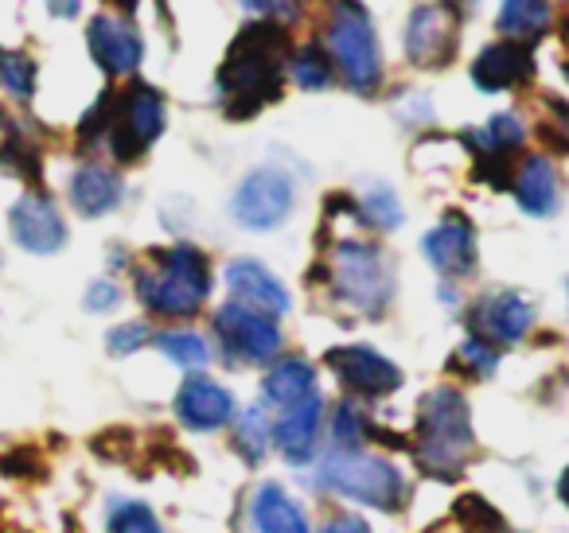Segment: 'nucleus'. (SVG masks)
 <instances>
[{
    "mask_svg": "<svg viewBox=\"0 0 569 533\" xmlns=\"http://www.w3.org/2000/svg\"><path fill=\"white\" fill-rule=\"evenodd\" d=\"M121 203V180L106 164H82L71 180V207L87 219L110 214Z\"/></svg>",
    "mask_w": 569,
    "mask_h": 533,
    "instance_id": "nucleus-23",
    "label": "nucleus"
},
{
    "mask_svg": "<svg viewBox=\"0 0 569 533\" xmlns=\"http://www.w3.org/2000/svg\"><path fill=\"white\" fill-rule=\"evenodd\" d=\"M284 56H289V32L273 20L246 24L230 40L227 59L219 67V98L230 121L253 118L258 110L281 98Z\"/></svg>",
    "mask_w": 569,
    "mask_h": 533,
    "instance_id": "nucleus-1",
    "label": "nucleus"
},
{
    "mask_svg": "<svg viewBox=\"0 0 569 533\" xmlns=\"http://www.w3.org/2000/svg\"><path fill=\"white\" fill-rule=\"evenodd\" d=\"M113 4H121V9H133L137 0H113Z\"/></svg>",
    "mask_w": 569,
    "mask_h": 533,
    "instance_id": "nucleus-43",
    "label": "nucleus"
},
{
    "mask_svg": "<svg viewBox=\"0 0 569 533\" xmlns=\"http://www.w3.org/2000/svg\"><path fill=\"white\" fill-rule=\"evenodd\" d=\"M293 211V180L277 168H258L238 183L230 199V214L246 230H273Z\"/></svg>",
    "mask_w": 569,
    "mask_h": 533,
    "instance_id": "nucleus-9",
    "label": "nucleus"
},
{
    "mask_svg": "<svg viewBox=\"0 0 569 533\" xmlns=\"http://www.w3.org/2000/svg\"><path fill=\"white\" fill-rule=\"evenodd\" d=\"M363 222H371L375 230L402 227V203H398V195L387 188V183H379V188H371L363 195Z\"/></svg>",
    "mask_w": 569,
    "mask_h": 533,
    "instance_id": "nucleus-32",
    "label": "nucleus"
},
{
    "mask_svg": "<svg viewBox=\"0 0 569 533\" xmlns=\"http://www.w3.org/2000/svg\"><path fill=\"white\" fill-rule=\"evenodd\" d=\"M546 28H550V0H503L499 4V32L507 40H538Z\"/></svg>",
    "mask_w": 569,
    "mask_h": 533,
    "instance_id": "nucleus-24",
    "label": "nucleus"
},
{
    "mask_svg": "<svg viewBox=\"0 0 569 533\" xmlns=\"http://www.w3.org/2000/svg\"><path fill=\"white\" fill-rule=\"evenodd\" d=\"M269 440H273V429H269V421H266V409L253 405L250 413L238 416L234 447L246 455V460H261V452H266Z\"/></svg>",
    "mask_w": 569,
    "mask_h": 533,
    "instance_id": "nucleus-29",
    "label": "nucleus"
},
{
    "mask_svg": "<svg viewBox=\"0 0 569 533\" xmlns=\"http://www.w3.org/2000/svg\"><path fill=\"white\" fill-rule=\"evenodd\" d=\"M12 242L28 253H59L67 242V222L59 214V207L40 191H28L9 214Z\"/></svg>",
    "mask_w": 569,
    "mask_h": 533,
    "instance_id": "nucleus-13",
    "label": "nucleus"
},
{
    "mask_svg": "<svg viewBox=\"0 0 569 533\" xmlns=\"http://www.w3.org/2000/svg\"><path fill=\"white\" fill-rule=\"evenodd\" d=\"M106 533H164V525L144 502H118L106 517Z\"/></svg>",
    "mask_w": 569,
    "mask_h": 533,
    "instance_id": "nucleus-30",
    "label": "nucleus"
},
{
    "mask_svg": "<svg viewBox=\"0 0 569 533\" xmlns=\"http://www.w3.org/2000/svg\"><path fill=\"white\" fill-rule=\"evenodd\" d=\"M535 79V56H530V43H491L476 56L472 63V82L483 94H499V90H519Z\"/></svg>",
    "mask_w": 569,
    "mask_h": 533,
    "instance_id": "nucleus-17",
    "label": "nucleus"
},
{
    "mask_svg": "<svg viewBox=\"0 0 569 533\" xmlns=\"http://www.w3.org/2000/svg\"><path fill=\"white\" fill-rule=\"evenodd\" d=\"M87 43H90V59H94L110 79L133 74L137 67H141L144 43H141V32H137L129 20L94 17L87 28Z\"/></svg>",
    "mask_w": 569,
    "mask_h": 533,
    "instance_id": "nucleus-14",
    "label": "nucleus"
},
{
    "mask_svg": "<svg viewBox=\"0 0 569 533\" xmlns=\"http://www.w3.org/2000/svg\"><path fill=\"white\" fill-rule=\"evenodd\" d=\"M328 56L351 90L371 94L382 82V51L375 24L359 0H340L328 17Z\"/></svg>",
    "mask_w": 569,
    "mask_h": 533,
    "instance_id": "nucleus-6",
    "label": "nucleus"
},
{
    "mask_svg": "<svg viewBox=\"0 0 569 533\" xmlns=\"http://www.w3.org/2000/svg\"><path fill=\"white\" fill-rule=\"evenodd\" d=\"M227 289L234 292L238 304L253 308V312L273 315V320L289 312V292H284V284L277 281L261 261H250V258L230 261L227 265Z\"/></svg>",
    "mask_w": 569,
    "mask_h": 533,
    "instance_id": "nucleus-18",
    "label": "nucleus"
},
{
    "mask_svg": "<svg viewBox=\"0 0 569 533\" xmlns=\"http://www.w3.org/2000/svg\"><path fill=\"white\" fill-rule=\"evenodd\" d=\"M535 328V304L519 292H488L468 312V331L491 346H515Z\"/></svg>",
    "mask_w": 569,
    "mask_h": 533,
    "instance_id": "nucleus-11",
    "label": "nucleus"
},
{
    "mask_svg": "<svg viewBox=\"0 0 569 533\" xmlns=\"http://www.w3.org/2000/svg\"><path fill=\"white\" fill-rule=\"evenodd\" d=\"M320 533H371V525H367L363 517H356V514H336Z\"/></svg>",
    "mask_w": 569,
    "mask_h": 533,
    "instance_id": "nucleus-40",
    "label": "nucleus"
},
{
    "mask_svg": "<svg viewBox=\"0 0 569 533\" xmlns=\"http://www.w3.org/2000/svg\"><path fill=\"white\" fill-rule=\"evenodd\" d=\"M546 110H550V121L542 125V133L553 137L561 149H569V102H561V98H546Z\"/></svg>",
    "mask_w": 569,
    "mask_h": 533,
    "instance_id": "nucleus-38",
    "label": "nucleus"
},
{
    "mask_svg": "<svg viewBox=\"0 0 569 533\" xmlns=\"http://www.w3.org/2000/svg\"><path fill=\"white\" fill-rule=\"evenodd\" d=\"M511 191L519 207L535 219H550L558 211V172H553L550 157H527L511 180Z\"/></svg>",
    "mask_w": 569,
    "mask_h": 533,
    "instance_id": "nucleus-21",
    "label": "nucleus"
},
{
    "mask_svg": "<svg viewBox=\"0 0 569 533\" xmlns=\"http://www.w3.org/2000/svg\"><path fill=\"white\" fill-rule=\"evenodd\" d=\"M328 281L332 292L351 304L356 312L382 315L395 296V269L390 258L375 242H359V238H343L332 253V265H328Z\"/></svg>",
    "mask_w": 569,
    "mask_h": 533,
    "instance_id": "nucleus-4",
    "label": "nucleus"
},
{
    "mask_svg": "<svg viewBox=\"0 0 569 533\" xmlns=\"http://www.w3.org/2000/svg\"><path fill=\"white\" fill-rule=\"evenodd\" d=\"M113 110H118V98H113L110 90H106V94L98 98L94 105H90L87 118H82V125H79V137H82V141H94V137H110Z\"/></svg>",
    "mask_w": 569,
    "mask_h": 533,
    "instance_id": "nucleus-36",
    "label": "nucleus"
},
{
    "mask_svg": "<svg viewBox=\"0 0 569 533\" xmlns=\"http://www.w3.org/2000/svg\"><path fill=\"white\" fill-rule=\"evenodd\" d=\"M566 292H569V281H566Z\"/></svg>",
    "mask_w": 569,
    "mask_h": 533,
    "instance_id": "nucleus-45",
    "label": "nucleus"
},
{
    "mask_svg": "<svg viewBox=\"0 0 569 533\" xmlns=\"http://www.w3.org/2000/svg\"><path fill=\"white\" fill-rule=\"evenodd\" d=\"M214 335H219L222 351L238 362H269L281 354V328H277L273 315L266 312H253V308L238 304H222L214 312Z\"/></svg>",
    "mask_w": 569,
    "mask_h": 533,
    "instance_id": "nucleus-8",
    "label": "nucleus"
},
{
    "mask_svg": "<svg viewBox=\"0 0 569 533\" xmlns=\"http://www.w3.org/2000/svg\"><path fill=\"white\" fill-rule=\"evenodd\" d=\"M328 366L336 370L343 390L359 393V398H390L402 385V370L375 346H336L328 351Z\"/></svg>",
    "mask_w": 569,
    "mask_h": 533,
    "instance_id": "nucleus-12",
    "label": "nucleus"
},
{
    "mask_svg": "<svg viewBox=\"0 0 569 533\" xmlns=\"http://www.w3.org/2000/svg\"><path fill=\"white\" fill-rule=\"evenodd\" d=\"M561 71H566V79H569V56H566V59H561Z\"/></svg>",
    "mask_w": 569,
    "mask_h": 533,
    "instance_id": "nucleus-44",
    "label": "nucleus"
},
{
    "mask_svg": "<svg viewBox=\"0 0 569 533\" xmlns=\"http://www.w3.org/2000/svg\"><path fill=\"white\" fill-rule=\"evenodd\" d=\"M558 499H561V502H566V506H569V467L561 471V479H558Z\"/></svg>",
    "mask_w": 569,
    "mask_h": 533,
    "instance_id": "nucleus-42",
    "label": "nucleus"
},
{
    "mask_svg": "<svg viewBox=\"0 0 569 533\" xmlns=\"http://www.w3.org/2000/svg\"><path fill=\"white\" fill-rule=\"evenodd\" d=\"M325 405H320V398L305 401V405H293L284 409L281 416H277L273 424V444L277 452L284 455V463H309L317 460V444H320V429H325Z\"/></svg>",
    "mask_w": 569,
    "mask_h": 533,
    "instance_id": "nucleus-19",
    "label": "nucleus"
},
{
    "mask_svg": "<svg viewBox=\"0 0 569 533\" xmlns=\"http://www.w3.org/2000/svg\"><path fill=\"white\" fill-rule=\"evenodd\" d=\"M261 393H266L269 405L284 409L305 405V401L320 398L317 393V366L309 359H277L269 366L266 382H261Z\"/></svg>",
    "mask_w": 569,
    "mask_h": 533,
    "instance_id": "nucleus-20",
    "label": "nucleus"
},
{
    "mask_svg": "<svg viewBox=\"0 0 569 533\" xmlns=\"http://www.w3.org/2000/svg\"><path fill=\"white\" fill-rule=\"evenodd\" d=\"M250 522L258 533H312L297 499L277 483L258 486V494L250 502Z\"/></svg>",
    "mask_w": 569,
    "mask_h": 533,
    "instance_id": "nucleus-22",
    "label": "nucleus"
},
{
    "mask_svg": "<svg viewBox=\"0 0 569 533\" xmlns=\"http://www.w3.org/2000/svg\"><path fill=\"white\" fill-rule=\"evenodd\" d=\"M137 300L164 320H188L211 296V265L196 245L180 242L157 250L144 269L133 276Z\"/></svg>",
    "mask_w": 569,
    "mask_h": 533,
    "instance_id": "nucleus-3",
    "label": "nucleus"
},
{
    "mask_svg": "<svg viewBox=\"0 0 569 533\" xmlns=\"http://www.w3.org/2000/svg\"><path fill=\"white\" fill-rule=\"evenodd\" d=\"M157 346L176 366L203 370L207 362H211V346H207L203 335H196V331H164V335H157Z\"/></svg>",
    "mask_w": 569,
    "mask_h": 533,
    "instance_id": "nucleus-27",
    "label": "nucleus"
},
{
    "mask_svg": "<svg viewBox=\"0 0 569 533\" xmlns=\"http://www.w3.org/2000/svg\"><path fill=\"white\" fill-rule=\"evenodd\" d=\"M144 343H152L149 323H121V328H113V331H110V339H106V346H110L113 359H126V354H137Z\"/></svg>",
    "mask_w": 569,
    "mask_h": 533,
    "instance_id": "nucleus-35",
    "label": "nucleus"
},
{
    "mask_svg": "<svg viewBox=\"0 0 569 533\" xmlns=\"http://www.w3.org/2000/svg\"><path fill=\"white\" fill-rule=\"evenodd\" d=\"M457 522L465 533H507L503 514L488 499H480V494H465L457 502Z\"/></svg>",
    "mask_w": 569,
    "mask_h": 533,
    "instance_id": "nucleus-28",
    "label": "nucleus"
},
{
    "mask_svg": "<svg viewBox=\"0 0 569 533\" xmlns=\"http://www.w3.org/2000/svg\"><path fill=\"white\" fill-rule=\"evenodd\" d=\"M82 0H48V9L56 12V17H74L79 12Z\"/></svg>",
    "mask_w": 569,
    "mask_h": 533,
    "instance_id": "nucleus-41",
    "label": "nucleus"
},
{
    "mask_svg": "<svg viewBox=\"0 0 569 533\" xmlns=\"http://www.w3.org/2000/svg\"><path fill=\"white\" fill-rule=\"evenodd\" d=\"M242 9L250 17L273 20V24H293L301 20V0H242Z\"/></svg>",
    "mask_w": 569,
    "mask_h": 533,
    "instance_id": "nucleus-37",
    "label": "nucleus"
},
{
    "mask_svg": "<svg viewBox=\"0 0 569 533\" xmlns=\"http://www.w3.org/2000/svg\"><path fill=\"white\" fill-rule=\"evenodd\" d=\"M160 133H164V98L149 82H133L118 98V110H113V125H110L113 157L121 164H133Z\"/></svg>",
    "mask_w": 569,
    "mask_h": 533,
    "instance_id": "nucleus-7",
    "label": "nucleus"
},
{
    "mask_svg": "<svg viewBox=\"0 0 569 533\" xmlns=\"http://www.w3.org/2000/svg\"><path fill=\"white\" fill-rule=\"evenodd\" d=\"M0 168H9L12 175H24V180H40V149L4 113H0Z\"/></svg>",
    "mask_w": 569,
    "mask_h": 533,
    "instance_id": "nucleus-25",
    "label": "nucleus"
},
{
    "mask_svg": "<svg viewBox=\"0 0 569 533\" xmlns=\"http://www.w3.org/2000/svg\"><path fill=\"white\" fill-rule=\"evenodd\" d=\"M472 447H476V432H472V409H468L465 393L452 390V385L426 393L418 409V440H413V455H418L421 471L452 483L465 471Z\"/></svg>",
    "mask_w": 569,
    "mask_h": 533,
    "instance_id": "nucleus-2",
    "label": "nucleus"
},
{
    "mask_svg": "<svg viewBox=\"0 0 569 533\" xmlns=\"http://www.w3.org/2000/svg\"><path fill=\"white\" fill-rule=\"evenodd\" d=\"M332 436H336V447L340 452H359L367 440V416L359 413L351 401H340L336 405V421H332Z\"/></svg>",
    "mask_w": 569,
    "mask_h": 533,
    "instance_id": "nucleus-33",
    "label": "nucleus"
},
{
    "mask_svg": "<svg viewBox=\"0 0 569 533\" xmlns=\"http://www.w3.org/2000/svg\"><path fill=\"white\" fill-rule=\"evenodd\" d=\"M0 87L9 90L12 98H20V102H28L36 94V63L24 51H9L0 59Z\"/></svg>",
    "mask_w": 569,
    "mask_h": 533,
    "instance_id": "nucleus-31",
    "label": "nucleus"
},
{
    "mask_svg": "<svg viewBox=\"0 0 569 533\" xmlns=\"http://www.w3.org/2000/svg\"><path fill=\"white\" fill-rule=\"evenodd\" d=\"M0 59H4V51H0Z\"/></svg>",
    "mask_w": 569,
    "mask_h": 533,
    "instance_id": "nucleus-46",
    "label": "nucleus"
},
{
    "mask_svg": "<svg viewBox=\"0 0 569 533\" xmlns=\"http://www.w3.org/2000/svg\"><path fill=\"white\" fill-rule=\"evenodd\" d=\"M429 265L441 276H468L476 269V227L468 214L449 211L421 242Z\"/></svg>",
    "mask_w": 569,
    "mask_h": 533,
    "instance_id": "nucleus-15",
    "label": "nucleus"
},
{
    "mask_svg": "<svg viewBox=\"0 0 569 533\" xmlns=\"http://www.w3.org/2000/svg\"><path fill=\"white\" fill-rule=\"evenodd\" d=\"M176 416L196 432H214L227 429L234 421V398L227 385H219L214 378L188 374V382L176 393Z\"/></svg>",
    "mask_w": 569,
    "mask_h": 533,
    "instance_id": "nucleus-16",
    "label": "nucleus"
},
{
    "mask_svg": "<svg viewBox=\"0 0 569 533\" xmlns=\"http://www.w3.org/2000/svg\"><path fill=\"white\" fill-rule=\"evenodd\" d=\"M317 483L325 491H336L351 502H363V506H379L387 514H398L406 506V479L382 455L367 452H336L320 463Z\"/></svg>",
    "mask_w": 569,
    "mask_h": 533,
    "instance_id": "nucleus-5",
    "label": "nucleus"
},
{
    "mask_svg": "<svg viewBox=\"0 0 569 533\" xmlns=\"http://www.w3.org/2000/svg\"><path fill=\"white\" fill-rule=\"evenodd\" d=\"M289 71H293L297 87H305V90H328V87H332L336 63H332V56H328L325 48L309 43V48L293 51V59H289Z\"/></svg>",
    "mask_w": 569,
    "mask_h": 533,
    "instance_id": "nucleus-26",
    "label": "nucleus"
},
{
    "mask_svg": "<svg viewBox=\"0 0 569 533\" xmlns=\"http://www.w3.org/2000/svg\"><path fill=\"white\" fill-rule=\"evenodd\" d=\"M118 304H121V292L113 281H94L87 289V312H110Z\"/></svg>",
    "mask_w": 569,
    "mask_h": 533,
    "instance_id": "nucleus-39",
    "label": "nucleus"
},
{
    "mask_svg": "<svg viewBox=\"0 0 569 533\" xmlns=\"http://www.w3.org/2000/svg\"><path fill=\"white\" fill-rule=\"evenodd\" d=\"M460 17L449 0L441 4H418L406 20V59L413 67H445L457 56Z\"/></svg>",
    "mask_w": 569,
    "mask_h": 533,
    "instance_id": "nucleus-10",
    "label": "nucleus"
},
{
    "mask_svg": "<svg viewBox=\"0 0 569 533\" xmlns=\"http://www.w3.org/2000/svg\"><path fill=\"white\" fill-rule=\"evenodd\" d=\"M457 366H465V374H472V378H488L491 370L499 366V346H491V343H483V339H476V335H468L465 343H460V351H457Z\"/></svg>",
    "mask_w": 569,
    "mask_h": 533,
    "instance_id": "nucleus-34",
    "label": "nucleus"
}]
</instances>
